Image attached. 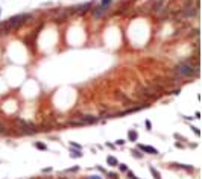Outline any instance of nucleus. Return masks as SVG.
I'll return each instance as SVG.
<instances>
[{
	"mask_svg": "<svg viewBox=\"0 0 202 179\" xmlns=\"http://www.w3.org/2000/svg\"><path fill=\"white\" fill-rule=\"evenodd\" d=\"M132 155H134L135 158H141V153H138V150H134V152H132Z\"/></svg>",
	"mask_w": 202,
	"mask_h": 179,
	"instance_id": "f3484780",
	"label": "nucleus"
},
{
	"mask_svg": "<svg viewBox=\"0 0 202 179\" xmlns=\"http://www.w3.org/2000/svg\"><path fill=\"white\" fill-rule=\"evenodd\" d=\"M176 71L178 75L181 76H186V77H191V76H196L198 75V67H193L190 64H186V62H182L176 67Z\"/></svg>",
	"mask_w": 202,
	"mask_h": 179,
	"instance_id": "f03ea898",
	"label": "nucleus"
},
{
	"mask_svg": "<svg viewBox=\"0 0 202 179\" xmlns=\"http://www.w3.org/2000/svg\"><path fill=\"white\" fill-rule=\"evenodd\" d=\"M28 18H31L29 14H20V15H15V17H12V18H9V20L6 21L8 30H12V29L20 28V26H21L26 20H28Z\"/></svg>",
	"mask_w": 202,
	"mask_h": 179,
	"instance_id": "f257e3e1",
	"label": "nucleus"
},
{
	"mask_svg": "<svg viewBox=\"0 0 202 179\" xmlns=\"http://www.w3.org/2000/svg\"><path fill=\"white\" fill-rule=\"evenodd\" d=\"M35 147L40 149V150H47V146L44 144V143H35Z\"/></svg>",
	"mask_w": 202,
	"mask_h": 179,
	"instance_id": "9b49d317",
	"label": "nucleus"
},
{
	"mask_svg": "<svg viewBox=\"0 0 202 179\" xmlns=\"http://www.w3.org/2000/svg\"><path fill=\"white\" fill-rule=\"evenodd\" d=\"M70 155H72L73 158H81V156H82V152L79 150V149H76V147H75V149H72V150H70Z\"/></svg>",
	"mask_w": 202,
	"mask_h": 179,
	"instance_id": "0eeeda50",
	"label": "nucleus"
},
{
	"mask_svg": "<svg viewBox=\"0 0 202 179\" xmlns=\"http://www.w3.org/2000/svg\"><path fill=\"white\" fill-rule=\"evenodd\" d=\"M108 176H109V179H119L117 173H108Z\"/></svg>",
	"mask_w": 202,
	"mask_h": 179,
	"instance_id": "ddd939ff",
	"label": "nucleus"
},
{
	"mask_svg": "<svg viewBox=\"0 0 202 179\" xmlns=\"http://www.w3.org/2000/svg\"><path fill=\"white\" fill-rule=\"evenodd\" d=\"M128 176H129V179H138V178H137L132 172H128Z\"/></svg>",
	"mask_w": 202,
	"mask_h": 179,
	"instance_id": "dca6fc26",
	"label": "nucleus"
},
{
	"mask_svg": "<svg viewBox=\"0 0 202 179\" xmlns=\"http://www.w3.org/2000/svg\"><path fill=\"white\" fill-rule=\"evenodd\" d=\"M107 163L109 164V165H112V167H116V165H119V161L114 158V156H108L107 158Z\"/></svg>",
	"mask_w": 202,
	"mask_h": 179,
	"instance_id": "6e6552de",
	"label": "nucleus"
},
{
	"mask_svg": "<svg viewBox=\"0 0 202 179\" xmlns=\"http://www.w3.org/2000/svg\"><path fill=\"white\" fill-rule=\"evenodd\" d=\"M0 14H2V9H0Z\"/></svg>",
	"mask_w": 202,
	"mask_h": 179,
	"instance_id": "5701e85b",
	"label": "nucleus"
},
{
	"mask_svg": "<svg viewBox=\"0 0 202 179\" xmlns=\"http://www.w3.org/2000/svg\"><path fill=\"white\" fill-rule=\"evenodd\" d=\"M193 131H195V134H196V135H201V131L198 129V128H191Z\"/></svg>",
	"mask_w": 202,
	"mask_h": 179,
	"instance_id": "6ab92c4d",
	"label": "nucleus"
},
{
	"mask_svg": "<svg viewBox=\"0 0 202 179\" xmlns=\"http://www.w3.org/2000/svg\"><path fill=\"white\" fill-rule=\"evenodd\" d=\"M111 2H112V0H102V5L103 6H108V5H111Z\"/></svg>",
	"mask_w": 202,
	"mask_h": 179,
	"instance_id": "2eb2a0df",
	"label": "nucleus"
},
{
	"mask_svg": "<svg viewBox=\"0 0 202 179\" xmlns=\"http://www.w3.org/2000/svg\"><path fill=\"white\" fill-rule=\"evenodd\" d=\"M155 93H156V87H151V88L146 90V94H147V96H154Z\"/></svg>",
	"mask_w": 202,
	"mask_h": 179,
	"instance_id": "9d476101",
	"label": "nucleus"
},
{
	"mask_svg": "<svg viewBox=\"0 0 202 179\" xmlns=\"http://www.w3.org/2000/svg\"><path fill=\"white\" fill-rule=\"evenodd\" d=\"M88 179H102L100 176H97V175H96V176H88Z\"/></svg>",
	"mask_w": 202,
	"mask_h": 179,
	"instance_id": "aec40b11",
	"label": "nucleus"
},
{
	"mask_svg": "<svg viewBox=\"0 0 202 179\" xmlns=\"http://www.w3.org/2000/svg\"><path fill=\"white\" fill-rule=\"evenodd\" d=\"M146 128H147V129H151V128H152V124H151V121H146Z\"/></svg>",
	"mask_w": 202,
	"mask_h": 179,
	"instance_id": "412c9836",
	"label": "nucleus"
},
{
	"mask_svg": "<svg viewBox=\"0 0 202 179\" xmlns=\"http://www.w3.org/2000/svg\"><path fill=\"white\" fill-rule=\"evenodd\" d=\"M151 173H152V176H154L155 179H161V175L158 173V172H156V170H155L154 167H151Z\"/></svg>",
	"mask_w": 202,
	"mask_h": 179,
	"instance_id": "f8f14e48",
	"label": "nucleus"
},
{
	"mask_svg": "<svg viewBox=\"0 0 202 179\" xmlns=\"http://www.w3.org/2000/svg\"><path fill=\"white\" fill-rule=\"evenodd\" d=\"M128 137H129V140H131V141H137V138H138V134H137L135 131H129Z\"/></svg>",
	"mask_w": 202,
	"mask_h": 179,
	"instance_id": "1a4fd4ad",
	"label": "nucleus"
},
{
	"mask_svg": "<svg viewBox=\"0 0 202 179\" xmlns=\"http://www.w3.org/2000/svg\"><path fill=\"white\" fill-rule=\"evenodd\" d=\"M107 11H108V8L100 5V6H97V8H94V9H93V17H94V18H100V17H103V14Z\"/></svg>",
	"mask_w": 202,
	"mask_h": 179,
	"instance_id": "20e7f679",
	"label": "nucleus"
},
{
	"mask_svg": "<svg viewBox=\"0 0 202 179\" xmlns=\"http://www.w3.org/2000/svg\"><path fill=\"white\" fill-rule=\"evenodd\" d=\"M120 170L122 172H128V165L126 164H120Z\"/></svg>",
	"mask_w": 202,
	"mask_h": 179,
	"instance_id": "4468645a",
	"label": "nucleus"
},
{
	"mask_svg": "<svg viewBox=\"0 0 202 179\" xmlns=\"http://www.w3.org/2000/svg\"><path fill=\"white\" fill-rule=\"evenodd\" d=\"M3 132V128H2V124H0V134H2Z\"/></svg>",
	"mask_w": 202,
	"mask_h": 179,
	"instance_id": "4be33fe9",
	"label": "nucleus"
},
{
	"mask_svg": "<svg viewBox=\"0 0 202 179\" xmlns=\"http://www.w3.org/2000/svg\"><path fill=\"white\" fill-rule=\"evenodd\" d=\"M17 123L20 124V128H21V131H23L24 134H32V132H35V126H33V124L26 123V121H23V120H18Z\"/></svg>",
	"mask_w": 202,
	"mask_h": 179,
	"instance_id": "7ed1b4c3",
	"label": "nucleus"
},
{
	"mask_svg": "<svg viewBox=\"0 0 202 179\" xmlns=\"http://www.w3.org/2000/svg\"><path fill=\"white\" fill-rule=\"evenodd\" d=\"M123 143H125V140H117V141H116V144H117V146H122Z\"/></svg>",
	"mask_w": 202,
	"mask_h": 179,
	"instance_id": "a211bd4d",
	"label": "nucleus"
},
{
	"mask_svg": "<svg viewBox=\"0 0 202 179\" xmlns=\"http://www.w3.org/2000/svg\"><path fill=\"white\" fill-rule=\"evenodd\" d=\"M140 150H143V152H147V153H152V155H158V150L152 146H144V144H140L138 146Z\"/></svg>",
	"mask_w": 202,
	"mask_h": 179,
	"instance_id": "423d86ee",
	"label": "nucleus"
},
{
	"mask_svg": "<svg viewBox=\"0 0 202 179\" xmlns=\"http://www.w3.org/2000/svg\"><path fill=\"white\" fill-rule=\"evenodd\" d=\"M90 8H91V3H85V5H81V6H75L72 9V12H75V14H85Z\"/></svg>",
	"mask_w": 202,
	"mask_h": 179,
	"instance_id": "39448f33",
	"label": "nucleus"
}]
</instances>
